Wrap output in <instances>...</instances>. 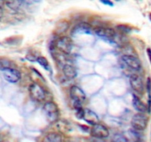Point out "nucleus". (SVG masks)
Segmentation results:
<instances>
[{
	"label": "nucleus",
	"instance_id": "obj_1",
	"mask_svg": "<svg viewBox=\"0 0 151 142\" xmlns=\"http://www.w3.org/2000/svg\"><path fill=\"white\" fill-rule=\"evenodd\" d=\"M43 111L44 112L46 118L50 123H55L59 119L60 111L58 106L55 102L48 101L45 103L43 106Z\"/></svg>",
	"mask_w": 151,
	"mask_h": 142
},
{
	"label": "nucleus",
	"instance_id": "obj_2",
	"mask_svg": "<svg viewBox=\"0 0 151 142\" xmlns=\"http://www.w3.org/2000/svg\"><path fill=\"white\" fill-rule=\"evenodd\" d=\"M55 47L61 53L70 54L73 47V42L70 37L62 36L55 41Z\"/></svg>",
	"mask_w": 151,
	"mask_h": 142
},
{
	"label": "nucleus",
	"instance_id": "obj_3",
	"mask_svg": "<svg viewBox=\"0 0 151 142\" xmlns=\"http://www.w3.org/2000/svg\"><path fill=\"white\" fill-rule=\"evenodd\" d=\"M29 93L31 98L36 101H43L45 100L47 93L44 87L40 84L33 82L29 86Z\"/></svg>",
	"mask_w": 151,
	"mask_h": 142
},
{
	"label": "nucleus",
	"instance_id": "obj_4",
	"mask_svg": "<svg viewBox=\"0 0 151 142\" xmlns=\"http://www.w3.org/2000/svg\"><path fill=\"white\" fill-rule=\"evenodd\" d=\"M131 126L136 131H143L148 124V118L145 113H137L131 119Z\"/></svg>",
	"mask_w": 151,
	"mask_h": 142
},
{
	"label": "nucleus",
	"instance_id": "obj_5",
	"mask_svg": "<svg viewBox=\"0 0 151 142\" xmlns=\"http://www.w3.org/2000/svg\"><path fill=\"white\" fill-rule=\"evenodd\" d=\"M94 33L97 36L100 37L106 41L114 42L116 41L117 35H116V31L114 29L110 28H104V27H99L94 30Z\"/></svg>",
	"mask_w": 151,
	"mask_h": 142
},
{
	"label": "nucleus",
	"instance_id": "obj_6",
	"mask_svg": "<svg viewBox=\"0 0 151 142\" xmlns=\"http://www.w3.org/2000/svg\"><path fill=\"white\" fill-rule=\"evenodd\" d=\"M69 96L72 101L74 102V104L82 105L86 99V95L83 90L76 85H73L70 87Z\"/></svg>",
	"mask_w": 151,
	"mask_h": 142
},
{
	"label": "nucleus",
	"instance_id": "obj_7",
	"mask_svg": "<svg viewBox=\"0 0 151 142\" xmlns=\"http://www.w3.org/2000/svg\"><path fill=\"white\" fill-rule=\"evenodd\" d=\"M121 59L122 63L132 70L138 71L141 69V62L134 55H123Z\"/></svg>",
	"mask_w": 151,
	"mask_h": 142
},
{
	"label": "nucleus",
	"instance_id": "obj_8",
	"mask_svg": "<svg viewBox=\"0 0 151 142\" xmlns=\"http://www.w3.org/2000/svg\"><path fill=\"white\" fill-rule=\"evenodd\" d=\"M129 81L131 87L137 93L142 94L145 91V84L142 78L137 73H133L130 75Z\"/></svg>",
	"mask_w": 151,
	"mask_h": 142
},
{
	"label": "nucleus",
	"instance_id": "obj_9",
	"mask_svg": "<svg viewBox=\"0 0 151 142\" xmlns=\"http://www.w3.org/2000/svg\"><path fill=\"white\" fill-rule=\"evenodd\" d=\"M91 135L95 138H107L109 135V130L106 126L98 123L91 127Z\"/></svg>",
	"mask_w": 151,
	"mask_h": 142
},
{
	"label": "nucleus",
	"instance_id": "obj_10",
	"mask_svg": "<svg viewBox=\"0 0 151 142\" xmlns=\"http://www.w3.org/2000/svg\"><path fill=\"white\" fill-rule=\"evenodd\" d=\"M34 1H5L4 4L8 8L15 12L23 11L26 7L33 4Z\"/></svg>",
	"mask_w": 151,
	"mask_h": 142
},
{
	"label": "nucleus",
	"instance_id": "obj_11",
	"mask_svg": "<svg viewBox=\"0 0 151 142\" xmlns=\"http://www.w3.org/2000/svg\"><path fill=\"white\" fill-rule=\"evenodd\" d=\"M3 76L7 81L14 84L20 80L21 73L17 69L13 67L3 71Z\"/></svg>",
	"mask_w": 151,
	"mask_h": 142
},
{
	"label": "nucleus",
	"instance_id": "obj_12",
	"mask_svg": "<svg viewBox=\"0 0 151 142\" xmlns=\"http://www.w3.org/2000/svg\"><path fill=\"white\" fill-rule=\"evenodd\" d=\"M81 119H83L88 124L91 125H94L96 124L99 123V117L94 111L89 109H83V110L82 117Z\"/></svg>",
	"mask_w": 151,
	"mask_h": 142
},
{
	"label": "nucleus",
	"instance_id": "obj_13",
	"mask_svg": "<svg viewBox=\"0 0 151 142\" xmlns=\"http://www.w3.org/2000/svg\"><path fill=\"white\" fill-rule=\"evenodd\" d=\"M62 70H63V75L68 78V79H73L77 77L78 71L75 67L72 64L71 62H67L62 65Z\"/></svg>",
	"mask_w": 151,
	"mask_h": 142
},
{
	"label": "nucleus",
	"instance_id": "obj_14",
	"mask_svg": "<svg viewBox=\"0 0 151 142\" xmlns=\"http://www.w3.org/2000/svg\"><path fill=\"white\" fill-rule=\"evenodd\" d=\"M132 104L136 110L138 111L139 113H145L147 112V106L145 104L143 103L141 99L136 95H133Z\"/></svg>",
	"mask_w": 151,
	"mask_h": 142
},
{
	"label": "nucleus",
	"instance_id": "obj_15",
	"mask_svg": "<svg viewBox=\"0 0 151 142\" xmlns=\"http://www.w3.org/2000/svg\"><path fill=\"white\" fill-rule=\"evenodd\" d=\"M41 142H63V139L60 133L52 132L47 133Z\"/></svg>",
	"mask_w": 151,
	"mask_h": 142
},
{
	"label": "nucleus",
	"instance_id": "obj_16",
	"mask_svg": "<svg viewBox=\"0 0 151 142\" xmlns=\"http://www.w3.org/2000/svg\"><path fill=\"white\" fill-rule=\"evenodd\" d=\"M91 31V28L88 24L80 23L74 27L72 30V33H88Z\"/></svg>",
	"mask_w": 151,
	"mask_h": 142
},
{
	"label": "nucleus",
	"instance_id": "obj_17",
	"mask_svg": "<svg viewBox=\"0 0 151 142\" xmlns=\"http://www.w3.org/2000/svg\"><path fill=\"white\" fill-rule=\"evenodd\" d=\"M14 67L13 63L10 60L4 58H0V70L4 71L10 68Z\"/></svg>",
	"mask_w": 151,
	"mask_h": 142
},
{
	"label": "nucleus",
	"instance_id": "obj_18",
	"mask_svg": "<svg viewBox=\"0 0 151 142\" xmlns=\"http://www.w3.org/2000/svg\"><path fill=\"white\" fill-rule=\"evenodd\" d=\"M112 142H136L131 140L130 138L127 137L126 135L121 133L115 134L112 138Z\"/></svg>",
	"mask_w": 151,
	"mask_h": 142
},
{
	"label": "nucleus",
	"instance_id": "obj_19",
	"mask_svg": "<svg viewBox=\"0 0 151 142\" xmlns=\"http://www.w3.org/2000/svg\"><path fill=\"white\" fill-rule=\"evenodd\" d=\"M69 26V23L66 21H63L61 23H58V25H57V28H56V33L58 35H61L67 30Z\"/></svg>",
	"mask_w": 151,
	"mask_h": 142
},
{
	"label": "nucleus",
	"instance_id": "obj_20",
	"mask_svg": "<svg viewBox=\"0 0 151 142\" xmlns=\"http://www.w3.org/2000/svg\"><path fill=\"white\" fill-rule=\"evenodd\" d=\"M37 62L41 65L42 67H44V69L49 70H50V64L49 62L47 61V59L45 57H43V56H40V57L37 58L36 59Z\"/></svg>",
	"mask_w": 151,
	"mask_h": 142
},
{
	"label": "nucleus",
	"instance_id": "obj_21",
	"mask_svg": "<svg viewBox=\"0 0 151 142\" xmlns=\"http://www.w3.org/2000/svg\"><path fill=\"white\" fill-rule=\"evenodd\" d=\"M145 88H146V90H147V93H148L149 99H150V78H147V82H146Z\"/></svg>",
	"mask_w": 151,
	"mask_h": 142
},
{
	"label": "nucleus",
	"instance_id": "obj_22",
	"mask_svg": "<svg viewBox=\"0 0 151 142\" xmlns=\"http://www.w3.org/2000/svg\"><path fill=\"white\" fill-rule=\"evenodd\" d=\"M91 141L92 142H109L106 138H92Z\"/></svg>",
	"mask_w": 151,
	"mask_h": 142
},
{
	"label": "nucleus",
	"instance_id": "obj_23",
	"mask_svg": "<svg viewBox=\"0 0 151 142\" xmlns=\"http://www.w3.org/2000/svg\"><path fill=\"white\" fill-rule=\"evenodd\" d=\"M1 3H3V2H0V20L2 19L3 14H4V10H3L2 5L1 4Z\"/></svg>",
	"mask_w": 151,
	"mask_h": 142
},
{
	"label": "nucleus",
	"instance_id": "obj_24",
	"mask_svg": "<svg viewBox=\"0 0 151 142\" xmlns=\"http://www.w3.org/2000/svg\"><path fill=\"white\" fill-rule=\"evenodd\" d=\"M101 2L104 4H107V5L109 6H113L114 3L112 2L111 1H101Z\"/></svg>",
	"mask_w": 151,
	"mask_h": 142
},
{
	"label": "nucleus",
	"instance_id": "obj_25",
	"mask_svg": "<svg viewBox=\"0 0 151 142\" xmlns=\"http://www.w3.org/2000/svg\"><path fill=\"white\" fill-rule=\"evenodd\" d=\"M0 142H7V141H0Z\"/></svg>",
	"mask_w": 151,
	"mask_h": 142
},
{
	"label": "nucleus",
	"instance_id": "obj_26",
	"mask_svg": "<svg viewBox=\"0 0 151 142\" xmlns=\"http://www.w3.org/2000/svg\"><path fill=\"white\" fill-rule=\"evenodd\" d=\"M0 141H1V140H0Z\"/></svg>",
	"mask_w": 151,
	"mask_h": 142
}]
</instances>
